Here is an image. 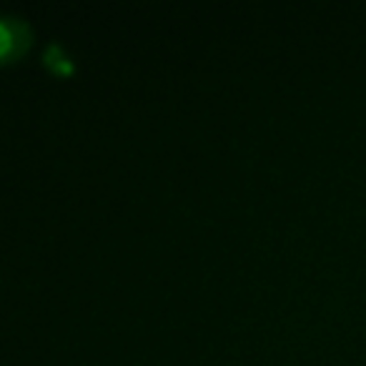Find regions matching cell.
Segmentation results:
<instances>
[{
  "instance_id": "7a4b0ae2",
  "label": "cell",
  "mask_w": 366,
  "mask_h": 366,
  "mask_svg": "<svg viewBox=\"0 0 366 366\" xmlns=\"http://www.w3.org/2000/svg\"><path fill=\"white\" fill-rule=\"evenodd\" d=\"M46 58H48V63L56 68V71H63V73L71 71V63H68L66 53L61 51V46H58V43H51V46H48Z\"/></svg>"
},
{
  "instance_id": "6da1fadb",
  "label": "cell",
  "mask_w": 366,
  "mask_h": 366,
  "mask_svg": "<svg viewBox=\"0 0 366 366\" xmlns=\"http://www.w3.org/2000/svg\"><path fill=\"white\" fill-rule=\"evenodd\" d=\"M28 43H31V31L21 18H0V56H3V61H13L16 56H21L28 48Z\"/></svg>"
}]
</instances>
